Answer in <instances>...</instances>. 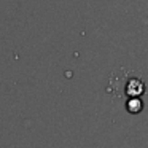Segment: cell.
<instances>
[{
    "label": "cell",
    "mask_w": 148,
    "mask_h": 148,
    "mask_svg": "<svg viewBox=\"0 0 148 148\" xmlns=\"http://www.w3.org/2000/svg\"><path fill=\"white\" fill-rule=\"evenodd\" d=\"M126 105H127V110L131 113H138L142 110V107H143V103H142V100L138 97H131Z\"/></svg>",
    "instance_id": "cell-1"
}]
</instances>
